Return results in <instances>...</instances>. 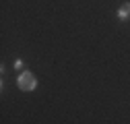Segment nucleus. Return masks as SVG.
<instances>
[{
	"instance_id": "nucleus-3",
	"label": "nucleus",
	"mask_w": 130,
	"mask_h": 124,
	"mask_svg": "<svg viewBox=\"0 0 130 124\" xmlns=\"http://www.w3.org/2000/svg\"><path fill=\"white\" fill-rule=\"evenodd\" d=\"M12 66L21 70V68H23V60H21V58H17V60H14V62H12Z\"/></svg>"
},
{
	"instance_id": "nucleus-1",
	"label": "nucleus",
	"mask_w": 130,
	"mask_h": 124,
	"mask_svg": "<svg viewBox=\"0 0 130 124\" xmlns=\"http://www.w3.org/2000/svg\"><path fill=\"white\" fill-rule=\"evenodd\" d=\"M17 85H19L21 91L29 93V91H33V89L37 87V79H35V74L31 72V70H23V72L19 74V79H17Z\"/></svg>"
},
{
	"instance_id": "nucleus-2",
	"label": "nucleus",
	"mask_w": 130,
	"mask_h": 124,
	"mask_svg": "<svg viewBox=\"0 0 130 124\" xmlns=\"http://www.w3.org/2000/svg\"><path fill=\"white\" fill-rule=\"evenodd\" d=\"M118 19L120 21H126V19H130V2H124L120 8H118Z\"/></svg>"
}]
</instances>
